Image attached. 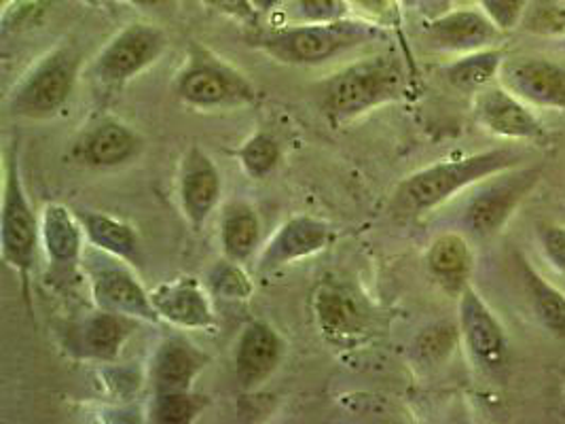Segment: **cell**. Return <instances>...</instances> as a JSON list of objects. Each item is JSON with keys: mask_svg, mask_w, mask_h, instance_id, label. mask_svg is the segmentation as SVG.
I'll return each instance as SVG.
<instances>
[{"mask_svg": "<svg viewBox=\"0 0 565 424\" xmlns=\"http://www.w3.org/2000/svg\"><path fill=\"white\" fill-rule=\"evenodd\" d=\"M523 156L513 149H493L470 158L438 161L435 166L415 172L403 181L394 193V211L407 216L433 211L466 187L475 186L488 177L504 174Z\"/></svg>", "mask_w": 565, "mask_h": 424, "instance_id": "6da1fadb", "label": "cell"}, {"mask_svg": "<svg viewBox=\"0 0 565 424\" xmlns=\"http://www.w3.org/2000/svg\"><path fill=\"white\" fill-rule=\"evenodd\" d=\"M403 81L405 71L396 55L360 60L322 83V108L333 119H350L398 96Z\"/></svg>", "mask_w": 565, "mask_h": 424, "instance_id": "7a4b0ae2", "label": "cell"}, {"mask_svg": "<svg viewBox=\"0 0 565 424\" xmlns=\"http://www.w3.org/2000/svg\"><path fill=\"white\" fill-rule=\"evenodd\" d=\"M377 28L362 22H309L258 36L260 50L286 64H322L334 55L377 39Z\"/></svg>", "mask_w": 565, "mask_h": 424, "instance_id": "3957f363", "label": "cell"}, {"mask_svg": "<svg viewBox=\"0 0 565 424\" xmlns=\"http://www.w3.org/2000/svg\"><path fill=\"white\" fill-rule=\"evenodd\" d=\"M81 53L75 47H60L43 57L24 83L18 87L11 108L24 117H47L71 98L77 83Z\"/></svg>", "mask_w": 565, "mask_h": 424, "instance_id": "277c9868", "label": "cell"}, {"mask_svg": "<svg viewBox=\"0 0 565 424\" xmlns=\"http://www.w3.org/2000/svg\"><path fill=\"white\" fill-rule=\"evenodd\" d=\"M36 240H39L36 216L28 204L18 168L13 161H9L4 198H2V219H0V246H2V259L22 276L26 299L28 276L36 257Z\"/></svg>", "mask_w": 565, "mask_h": 424, "instance_id": "5b68a950", "label": "cell"}, {"mask_svg": "<svg viewBox=\"0 0 565 424\" xmlns=\"http://www.w3.org/2000/svg\"><path fill=\"white\" fill-rule=\"evenodd\" d=\"M539 181L540 168H525L495 179L468 202L463 225L481 239L495 234Z\"/></svg>", "mask_w": 565, "mask_h": 424, "instance_id": "8992f818", "label": "cell"}, {"mask_svg": "<svg viewBox=\"0 0 565 424\" xmlns=\"http://www.w3.org/2000/svg\"><path fill=\"white\" fill-rule=\"evenodd\" d=\"M177 92L186 105L200 108L242 105L255 100V89L248 81L232 68L210 60H195L180 75Z\"/></svg>", "mask_w": 565, "mask_h": 424, "instance_id": "52a82bcc", "label": "cell"}, {"mask_svg": "<svg viewBox=\"0 0 565 424\" xmlns=\"http://www.w3.org/2000/svg\"><path fill=\"white\" fill-rule=\"evenodd\" d=\"M500 81L525 105L565 110V68L551 60H507L500 68Z\"/></svg>", "mask_w": 565, "mask_h": 424, "instance_id": "ba28073f", "label": "cell"}, {"mask_svg": "<svg viewBox=\"0 0 565 424\" xmlns=\"http://www.w3.org/2000/svg\"><path fill=\"white\" fill-rule=\"evenodd\" d=\"M166 39L153 26L131 24L119 32L96 62V75L104 83H124L136 77L163 52Z\"/></svg>", "mask_w": 565, "mask_h": 424, "instance_id": "9c48e42d", "label": "cell"}, {"mask_svg": "<svg viewBox=\"0 0 565 424\" xmlns=\"http://www.w3.org/2000/svg\"><path fill=\"white\" fill-rule=\"evenodd\" d=\"M460 329L472 359L489 371L507 365L509 344L500 322L491 315L479 293L463 289L460 299Z\"/></svg>", "mask_w": 565, "mask_h": 424, "instance_id": "30bf717a", "label": "cell"}, {"mask_svg": "<svg viewBox=\"0 0 565 424\" xmlns=\"http://www.w3.org/2000/svg\"><path fill=\"white\" fill-rule=\"evenodd\" d=\"M475 119L483 130L500 138L532 140L542 134V126L536 115L530 110V105L519 100L502 85H489L477 92Z\"/></svg>", "mask_w": 565, "mask_h": 424, "instance_id": "8fae6325", "label": "cell"}, {"mask_svg": "<svg viewBox=\"0 0 565 424\" xmlns=\"http://www.w3.org/2000/svg\"><path fill=\"white\" fill-rule=\"evenodd\" d=\"M311 306L320 331L337 344L356 340V336L366 329V312L362 301L345 285H320L311 295Z\"/></svg>", "mask_w": 565, "mask_h": 424, "instance_id": "7c38bea8", "label": "cell"}, {"mask_svg": "<svg viewBox=\"0 0 565 424\" xmlns=\"http://www.w3.org/2000/svg\"><path fill=\"white\" fill-rule=\"evenodd\" d=\"M331 240V230L327 223L311 219V216H297L284 223L280 232L269 240L265 246L258 269L274 272L286 264H292L301 257H309L322 251Z\"/></svg>", "mask_w": 565, "mask_h": 424, "instance_id": "4fadbf2b", "label": "cell"}, {"mask_svg": "<svg viewBox=\"0 0 565 424\" xmlns=\"http://www.w3.org/2000/svg\"><path fill=\"white\" fill-rule=\"evenodd\" d=\"M221 195V174L214 161L200 149H191L180 168V204L189 221L200 227Z\"/></svg>", "mask_w": 565, "mask_h": 424, "instance_id": "5bb4252c", "label": "cell"}, {"mask_svg": "<svg viewBox=\"0 0 565 424\" xmlns=\"http://www.w3.org/2000/svg\"><path fill=\"white\" fill-rule=\"evenodd\" d=\"M92 289L100 310L151 322L159 320L151 295H147L134 276L121 267H104L96 272Z\"/></svg>", "mask_w": 565, "mask_h": 424, "instance_id": "9a60e30c", "label": "cell"}, {"mask_svg": "<svg viewBox=\"0 0 565 424\" xmlns=\"http://www.w3.org/2000/svg\"><path fill=\"white\" fill-rule=\"evenodd\" d=\"M282 340L267 322H250L237 342L235 368L237 378L246 386H257L265 382L282 359Z\"/></svg>", "mask_w": 565, "mask_h": 424, "instance_id": "2e32d148", "label": "cell"}, {"mask_svg": "<svg viewBox=\"0 0 565 424\" xmlns=\"http://www.w3.org/2000/svg\"><path fill=\"white\" fill-rule=\"evenodd\" d=\"M500 28L481 11H454L435 20L428 26L430 39L440 50L449 52H481L498 41Z\"/></svg>", "mask_w": 565, "mask_h": 424, "instance_id": "e0dca14e", "label": "cell"}, {"mask_svg": "<svg viewBox=\"0 0 565 424\" xmlns=\"http://www.w3.org/2000/svg\"><path fill=\"white\" fill-rule=\"evenodd\" d=\"M151 301L159 318H166L179 327L207 329L214 322L206 295L193 278L159 285L151 293Z\"/></svg>", "mask_w": 565, "mask_h": 424, "instance_id": "ac0fdd59", "label": "cell"}, {"mask_svg": "<svg viewBox=\"0 0 565 424\" xmlns=\"http://www.w3.org/2000/svg\"><path fill=\"white\" fill-rule=\"evenodd\" d=\"M207 357L182 338H170L154 352L153 375L157 393L189 391L195 375L206 368Z\"/></svg>", "mask_w": 565, "mask_h": 424, "instance_id": "d6986e66", "label": "cell"}, {"mask_svg": "<svg viewBox=\"0 0 565 424\" xmlns=\"http://www.w3.org/2000/svg\"><path fill=\"white\" fill-rule=\"evenodd\" d=\"M41 236L45 251L57 267H75L81 257L83 236L75 216L62 204H47L41 221Z\"/></svg>", "mask_w": 565, "mask_h": 424, "instance_id": "ffe728a7", "label": "cell"}, {"mask_svg": "<svg viewBox=\"0 0 565 424\" xmlns=\"http://www.w3.org/2000/svg\"><path fill=\"white\" fill-rule=\"evenodd\" d=\"M140 149V138L128 126L106 121L89 134L83 142V159L98 168L121 166L134 158Z\"/></svg>", "mask_w": 565, "mask_h": 424, "instance_id": "44dd1931", "label": "cell"}, {"mask_svg": "<svg viewBox=\"0 0 565 424\" xmlns=\"http://www.w3.org/2000/svg\"><path fill=\"white\" fill-rule=\"evenodd\" d=\"M81 223L85 227L87 239L92 240L98 248L119 259H126L129 264L140 265L142 262L140 242L128 223L100 212L81 214Z\"/></svg>", "mask_w": 565, "mask_h": 424, "instance_id": "7402d4cb", "label": "cell"}, {"mask_svg": "<svg viewBox=\"0 0 565 424\" xmlns=\"http://www.w3.org/2000/svg\"><path fill=\"white\" fill-rule=\"evenodd\" d=\"M521 278L534 315L539 317L544 329H548L555 338L565 340V295L548 285L539 272L525 262H521Z\"/></svg>", "mask_w": 565, "mask_h": 424, "instance_id": "603a6c76", "label": "cell"}, {"mask_svg": "<svg viewBox=\"0 0 565 424\" xmlns=\"http://www.w3.org/2000/svg\"><path fill=\"white\" fill-rule=\"evenodd\" d=\"M126 318L106 310L89 318L81 331V346L85 354L100 361L115 359L128 338L129 325Z\"/></svg>", "mask_w": 565, "mask_h": 424, "instance_id": "cb8c5ba5", "label": "cell"}, {"mask_svg": "<svg viewBox=\"0 0 565 424\" xmlns=\"http://www.w3.org/2000/svg\"><path fill=\"white\" fill-rule=\"evenodd\" d=\"M221 240L227 257L233 262H244L253 255L258 242V219L246 204H232L223 212Z\"/></svg>", "mask_w": 565, "mask_h": 424, "instance_id": "d4e9b609", "label": "cell"}, {"mask_svg": "<svg viewBox=\"0 0 565 424\" xmlns=\"http://www.w3.org/2000/svg\"><path fill=\"white\" fill-rule=\"evenodd\" d=\"M470 248L458 234H445L433 242L428 253V267L447 287L462 285L470 269Z\"/></svg>", "mask_w": 565, "mask_h": 424, "instance_id": "484cf974", "label": "cell"}, {"mask_svg": "<svg viewBox=\"0 0 565 424\" xmlns=\"http://www.w3.org/2000/svg\"><path fill=\"white\" fill-rule=\"evenodd\" d=\"M502 62H504L502 53L481 50V52L468 53L460 60H456L454 64H449L445 75L456 89L481 92L500 75Z\"/></svg>", "mask_w": 565, "mask_h": 424, "instance_id": "4316f807", "label": "cell"}, {"mask_svg": "<svg viewBox=\"0 0 565 424\" xmlns=\"http://www.w3.org/2000/svg\"><path fill=\"white\" fill-rule=\"evenodd\" d=\"M204 407H206V398L191 395L189 391L157 393L153 405V421L163 424L193 423Z\"/></svg>", "mask_w": 565, "mask_h": 424, "instance_id": "83f0119b", "label": "cell"}, {"mask_svg": "<svg viewBox=\"0 0 565 424\" xmlns=\"http://www.w3.org/2000/svg\"><path fill=\"white\" fill-rule=\"evenodd\" d=\"M239 161L253 179H265L280 161V145L269 134H257L239 149Z\"/></svg>", "mask_w": 565, "mask_h": 424, "instance_id": "f1b7e54d", "label": "cell"}, {"mask_svg": "<svg viewBox=\"0 0 565 424\" xmlns=\"http://www.w3.org/2000/svg\"><path fill=\"white\" fill-rule=\"evenodd\" d=\"M237 262H218L210 269L207 276V285L210 289L225 297V299H248L253 293V285L248 280V276L242 272Z\"/></svg>", "mask_w": 565, "mask_h": 424, "instance_id": "f546056e", "label": "cell"}, {"mask_svg": "<svg viewBox=\"0 0 565 424\" xmlns=\"http://www.w3.org/2000/svg\"><path fill=\"white\" fill-rule=\"evenodd\" d=\"M540 246L546 262L565 274V225L544 223L539 230Z\"/></svg>", "mask_w": 565, "mask_h": 424, "instance_id": "4dcf8cb0", "label": "cell"}, {"mask_svg": "<svg viewBox=\"0 0 565 424\" xmlns=\"http://www.w3.org/2000/svg\"><path fill=\"white\" fill-rule=\"evenodd\" d=\"M297 13L308 22H337L348 13L345 0H297Z\"/></svg>", "mask_w": 565, "mask_h": 424, "instance_id": "1f68e13d", "label": "cell"}, {"mask_svg": "<svg viewBox=\"0 0 565 424\" xmlns=\"http://www.w3.org/2000/svg\"><path fill=\"white\" fill-rule=\"evenodd\" d=\"M483 13L500 30L516 26L525 11V0H481Z\"/></svg>", "mask_w": 565, "mask_h": 424, "instance_id": "d6a6232c", "label": "cell"}, {"mask_svg": "<svg viewBox=\"0 0 565 424\" xmlns=\"http://www.w3.org/2000/svg\"><path fill=\"white\" fill-rule=\"evenodd\" d=\"M454 346V329L451 327H435L422 333L419 338V352L426 359H440Z\"/></svg>", "mask_w": 565, "mask_h": 424, "instance_id": "836d02e7", "label": "cell"}, {"mask_svg": "<svg viewBox=\"0 0 565 424\" xmlns=\"http://www.w3.org/2000/svg\"><path fill=\"white\" fill-rule=\"evenodd\" d=\"M212 9L235 18L239 22H255L257 20V7L253 0H204Z\"/></svg>", "mask_w": 565, "mask_h": 424, "instance_id": "e575fe53", "label": "cell"}, {"mask_svg": "<svg viewBox=\"0 0 565 424\" xmlns=\"http://www.w3.org/2000/svg\"><path fill=\"white\" fill-rule=\"evenodd\" d=\"M352 2L377 20H390L394 13V0H352Z\"/></svg>", "mask_w": 565, "mask_h": 424, "instance_id": "d590c367", "label": "cell"}, {"mask_svg": "<svg viewBox=\"0 0 565 424\" xmlns=\"http://www.w3.org/2000/svg\"><path fill=\"white\" fill-rule=\"evenodd\" d=\"M280 0H253V4L257 7V11H271Z\"/></svg>", "mask_w": 565, "mask_h": 424, "instance_id": "8d00e7d4", "label": "cell"}, {"mask_svg": "<svg viewBox=\"0 0 565 424\" xmlns=\"http://www.w3.org/2000/svg\"><path fill=\"white\" fill-rule=\"evenodd\" d=\"M128 2H134V4H154L159 0H128Z\"/></svg>", "mask_w": 565, "mask_h": 424, "instance_id": "74e56055", "label": "cell"}]
</instances>
